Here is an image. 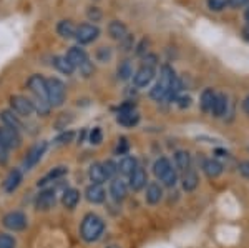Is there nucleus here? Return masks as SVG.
<instances>
[{
  "label": "nucleus",
  "mask_w": 249,
  "mask_h": 248,
  "mask_svg": "<svg viewBox=\"0 0 249 248\" xmlns=\"http://www.w3.org/2000/svg\"><path fill=\"white\" fill-rule=\"evenodd\" d=\"M103 230H105V222L95 213H88L83 217L82 225H80V235L88 243L96 242L102 237Z\"/></svg>",
  "instance_id": "obj_1"
},
{
  "label": "nucleus",
  "mask_w": 249,
  "mask_h": 248,
  "mask_svg": "<svg viewBox=\"0 0 249 248\" xmlns=\"http://www.w3.org/2000/svg\"><path fill=\"white\" fill-rule=\"evenodd\" d=\"M176 75H175V70L171 69L170 65H163L161 67V72H160V80L158 83L151 89L150 92V97L153 100H164L168 95V92H170L173 82H175Z\"/></svg>",
  "instance_id": "obj_2"
},
{
  "label": "nucleus",
  "mask_w": 249,
  "mask_h": 248,
  "mask_svg": "<svg viewBox=\"0 0 249 248\" xmlns=\"http://www.w3.org/2000/svg\"><path fill=\"white\" fill-rule=\"evenodd\" d=\"M65 57L68 58V62H70L75 69H80L83 77H90V75H93V72H95L93 63L90 62L87 52L83 49H80V47H71V49L67 52Z\"/></svg>",
  "instance_id": "obj_3"
},
{
  "label": "nucleus",
  "mask_w": 249,
  "mask_h": 248,
  "mask_svg": "<svg viewBox=\"0 0 249 248\" xmlns=\"http://www.w3.org/2000/svg\"><path fill=\"white\" fill-rule=\"evenodd\" d=\"M47 97L52 107H62L67 98L65 83L57 77L47 78Z\"/></svg>",
  "instance_id": "obj_4"
},
{
  "label": "nucleus",
  "mask_w": 249,
  "mask_h": 248,
  "mask_svg": "<svg viewBox=\"0 0 249 248\" xmlns=\"http://www.w3.org/2000/svg\"><path fill=\"white\" fill-rule=\"evenodd\" d=\"M2 225L10 231H22L27 229L29 220H27V215L23 213V211L15 210V211H9V213L3 215Z\"/></svg>",
  "instance_id": "obj_5"
},
{
  "label": "nucleus",
  "mask_w": 249,
  "mask_h": 248,
  "mask_svg": "<svg viewBox=\"0 0 249 248\" xmlns=\"http://www.w3.org/2000/svg\"><path fill=\"white\" fill-rule=\"evenodd\" d=\"M22 143V137L20 132L9 129V127H0V147L5 150H15Z\"/></svg>",
  "instance_id": "obj_6"
},
{
  "label": "nucleus",
  "mask_w": 249,
  "mask_h": 248,
  "mask_svg": "<svg viewBox=\"0 0 249 248\" xmlns=\"http://www.w3.org/2000/svg\"><path fill=\"white\" fill-rule=\"evenodd\" d=\"M116 120H118V123L123 127H135L136 123L140 122V114L135 110V105L124 103V105L120 107Z\"/></svg>",
  "instance_id": "obj_7"
},
{
  "label": "nucleus",
  "mask_w": 249,
  "mask_h": 248,
  "mask_svg": "<svg viewBox=\"0 0 249 248\" xmlns=\"http://www.w3.org/2000/svg\"><path fill=\"white\" fill-rule=\"evenodd\" d=\"M10 107L12 112L17 114L18 117H30L34 114V105H32L30 98L23 97V95H12L10 97Z\"/></svg>",
  "instance_id": "obj_8"
},
{
  "label": "nucleus",
  "mask_w": 249,
  "mask_h": 248,
  "mask_svg": "<svg viewBox=\"0 0 249 248\" xmlns=\"http://www.w3.org/2000/svg\"><path fill=\"white\" fill-rule=\"evenodd\" d=\"M100 35V29L93 23H82L80 27H77V32H75V38L78 40V43L85 45V43H91L93 40L98 38Z\"/></svg>",
  "instance_id": "obj_9"
},
{
  "label": "nucleus",
  "mask_w": 249,
  "mask_h": 248,
  "mask_svg": "<svg viewBox=\"0 0 249 248\" xmlns=\"http://www.w3.org/2000/svg\"><path fill=\"white\" fill-rule=\"evenodd\" d=\"M57 203V193L53 189H45L42 190L35 198V209L38 211H48L52 210Z\"/></svg>",
  "instance_id": "obj_10"
},
{
  "label": "nucleus",
  "mask_w": 249,
  "mask_h": 248,
  "mask_svg": "<svg viewBox=\"0 0 249 248\" xmlns=\"http://www.w3.org/2000/svg\"><path fill=\"white\" fill-rule=\"evenodd\" d=\"M45 150H47V142H40V143H37V145L32 147V149L29 150V153H27V157L23 158V169L25 170L34 169L40 160H42Z\"/></svg>",
  "instance_id": "obj_11"
},
{
  "label": "nucleus",
  "mask_w": 249,
  "mask_h": 248,
  "mask_svg": "<svg viewBox=\"0 0 249 248\" xmlns=\"http://www.w3.org/2000/svg\"><path fill=\"white\" fill-rule=\"evenodd\" d=\"M155 72L156 69L155 67H150V65H142L138 70L135 72L133 75V83L138 89H143V87H146L148 83L151 82V80L155 78Z\"/></svg>",
  "instance_id": "obj_12"
},
{
  "label": "nucleus",
  "mask_w": 249,
  "mask_h": 248,
  "mask_svg": "<svg viewBox=\"0 0 249 248\" xmlns=\"http://www.w3.org/2000/svg\"><path fill=\"white\" fill-rule=\"evenodd\" d=\"M27 85H29L30 92L34 94V97H40V98H47V78H43L42 75H32V77L27 80Z\"/></svg>",
  "instance_id": "obj_13"
},
{
  "label": "nucleus",
  "mask_w": 249,
  "mask_h": 248,
  "mask_svg": "<svg viewBox=\"0 0 249 248\" xmlns=\"http://www.w3.org/2000/svg\"><path fill=\"white\" fill-rule=\"evenodd\" d=\"M130 189L131 190H135V191H140L142 189H144L146 187V183H148V173H146V170L142 169V167H136L133 173L130 175Z\"/></svg>",
  "instance_id": "obj_14"
},
{
  "label": "nucleus",
  "mask_w": 249,
  "mask_h": 248,
  "mask_svg": "<svg viewBox=\"0 0 249 248\" xmlns=\"http://www.w3.org/2000/svg\"><path fill=\"white\" fill-rule=\"evenodd\" d=\"M0 120H2L3 127H9V129H14V130H23V123L22 120L18 118L17 114H14L12 110H2L0 112Z\"/></svg>",
  "instance_id": "obj_15"
},
{
  "label": "nucleus",
  "mask_w": 249,
  "mask_h": 248,
  "mask_svg": "<svg viewBox=\"0 0 249 248\" xmlns=\"http://www.w3.org/2000/svg\"><path fill=\"white\" fill-rule=\"evenodd\" d=\"M110 195H111V198L116 200V202H122V200L126 198L128 185L124 183V180L113 178V182L110 183Z\"/></svg>",
  "instance_id": "obj_16"
},
{
  "label": "nucleus",
  "mask_w": 249,
  "mask_h": 248,
  "mask_svg": "<svg viewBox=\"0 0 249 248\" xmlns=\"http://www.w3.org/2000/svg\"><path fill=\"white\" fill-rule=\"evenodd\" d=\"M20 183H22V172L18 169H14L9 172L5 182H3V190H5L7 193H14L20 187Z\"/></svg>",
  "instance_id": "obj_17"
},
{
  "label": "nucleus",
  "mask_w": 249,
  "mask_h": 248,
  "mask_svg": "<svg viewBox=\"0 0 249 248\" xmlns=\"http://www.w3.org/2000/svg\"><path fill=\"white\" fill-rule=\"evenodd\" d=\"M85 197L90 203H103L107 198V191L103 190L102 185H95V183H91L90 187L85 190Z\"/></svg>",
  "instance_id": "obj_18"
},
{
  "label": "nucleus",
  "mask_w": 249,
  "mask_h": 248,
  "mask_svg": "<svg viewBox=\"0 0 249 248\" xmlns=\"http://www.w3.org/2000/svg\"><path fill=\"white\" fill-rule=\"evenodd\" d=\"M144 198H146V202L150 203V205H156V203H160V202H161V198H163V187L160 185V183H156V182L148 183Z\"/></svg>",
  "instance_id": "obj_19"
},
{
  "label": "nucleus",
  "mask_w": 249,
  "mask_h": 248,
  "mask_svg": "<svg viewBox=\"0 0 249 248\" xmlns=\"http://www.w3.org/2000/svg\"><path fill=\"white\" fill-rule=\"evenodd\" d=\"M108 34L111 35V38L120 40V42H122L124 37H128V29L123 22H120V20H113V22H110V25H108Z\"/></svg>",
  "instance_id": "obj_20"
},
{
  "label": "nucleus",
  "mask_w": 249,
  "mask_h": 248,
  "mask_svg": "<svg viewBox=\"0 0 249 248\" xmlns=\"http://www.w3.org/2000/svg\"><path fill=\"white\" fill-rule=\"evenodd\" d=\"M80 202V191L77 189H67L62 195V203L68 210H73Z\"/></svg>",
  "instance_id": "obj_21"
},
{
  "label": "nucleus",
  "mask_w": 249,
  "mask_h": 248,
  "mask_svg": "<svg viewBox=\"0 0 249 248\" xmlns=\"http://www.w3.org/2000/svg\"><path fill=\"white\" fill-rule=\"evenodd\" d=\"M88 177H90L91 183H95V185H102V183H105L108 180L102 163H93V165L88 169Z\"/></svg>",
  "instance_id": "obj_22"
},
{
  "label": "nucleus",
  "mask_w": 249,
  "mask_h": 248,
  "mask_svg": "<svg viewBox=\"0 0 249 248\" xmlns=\"http://www.w3.org/2000/svg\"><path fill=\"white\" fill-rule=\"evenodd\" d=\"M67 173H68V169H67V167H55L53 170L48 172L45 177L38 180L37 185H38V187H45L47 183H50V182H53V180H58V178L65 177Z\"/></svg>",
  "instance_id": "obj_23"
},
{
  "label": "nucleus",
  "mask_w": 249,
  "mask_h": 248,
  "mask_svg": "<svg viewBox=\"0 0 249 248\" xmlns=\"http://www.w3.org/2000/svg\"><path fill=\"white\" fill-rule=\"evenodd\" d=\"M118 165V172L123 175H126V177H130L131 173L135 172V169L138 167V163H136V158L135 157H130V155H124V157L120 160V163H116Z\"/></svg>",
  "instance_id": "obj_24"
},
{
  "label": "nucleus",
  "mask_w": 249,
  "mask_h": 248,
  "mask_svg": "<svg viewBox=\"0 0 249 248\" xmlns=\"http://www.w3.org/2000/svg\"><path fill=\"white\" fill-rule=\"evenodd\" d=\"M198 183H199V178H198V173H196L195 170L190 169V170H186L184 172V175H183V178H181V185H183V189L186 190V191H193L198 187Z\"/></svg>",
  "instance_id": "obj_25"
},
{
  "label": "nucleus",
  "mask_w": 249,
  "mask_h": 248,
  "mask_svg": "<svg viewBox=\"0 0 249 248\" xmlns=\"http://www.w3.org/2000/svg\"><path fill=\"white\" fill-rule=\"evenodd\" d=\"M57 32L62 38H73L75 32H77V27L73 25L71 20H60L57 25Z\"/></svg>",
  "instance_id": "obj_26"
},
{
  "label": "nucleus",
  "mask_w": 249,
  "mask_h": 248,
  "mask_svg": "<svg viewBox=\"0 0 249 248\" xmlns=\"http://www.w3.org/2000/svg\"><path fill=\"white\" fill-rule=\"evenodd\" d=\"M203 170L210 178H216V177H219V175L223 173V165H221L218 160L210 158V160H206V162L203 163Z\"/></svg>",
  "instance_id": "obj_27"
},
{
  "label": "nucleus",
  "mask_w": 249,
  "mask_h": 248,
  "mask_svg": "<svg viewBox=\"0 0 249 248\" xmlns=\"http://www.w3.org/2000/svg\"><path fill=\"white\" fill-rule=\"evenodd\" d=\"M175 163L181 172H186L191 169V155L186 150H178L175 153Z\"/></svg>",
  "instance_id": "obj_28"
},
{
  "label": "nucleus",
  "mask_w": 249,
  "mask_h": 248,
  "mask_svg": "<svg viewBox=\"0 0 249 248\" xmlns=\"http://www.w3.org/2000/svg\"><path fill=\"white\" fill-rule=\"evenodd\" d=\"M53 65L58 72H62V74H65V75H71L75 70V67L68 62V58L65 55H57V57H53Z\"/></svg>",
  "instance_id": "obj_29"
},
{
  "label": "nucleus",
  "mask_w": 249,
  "mask_h": 248,
  "mask_svg": "<svg viewBox=\"0 0 249 248\" xmlns=\"http://www.w3.org/2000/svg\"><path fill=\"white\" fill-rule=\"evenodd\" d=\"M228 110V98L224 94H218L214 98V103H213V114H214V117H223L224 114H226Z\"/></svg>",
  "instance_id": "obj_30"
},
{
  "label": "nucleus",
  "mask_w": 249,
  "mask_h": 248,
  "mask_svg": "<svg viewBox=\"0 0 249 248\" xmlns=\"http://www.w3.org/2000/svg\"><path fill=\"white\" fill-rule=\"evenodd\" d=\"M32 105H34V110L37 112L38 115H42V117H45V115L50 114L52 110V105L50 102H48L47 98H40V97H34L30 100Z\"/></svg>",
  "instance_id": "obj_31"
},
{
  "label": "nucleus",
  "mask_w": 249,
  "mask_h": 248,
  "mask_svg": "<svg viewBox=\"0 0 249 248\" xmlns=\"http://www.w3.org/2000/svg\"><path fill=\"white\" fill-rule=\"evenodd\" d=\"M214 98H216V94L213 92V89H206L201 94V109L203 112H211L213 110V103H214Z\"/></svg>",
  "instance_id": "obj_32"
},
{
  "label": "nucleus",
  "mask_w": 249,
  "mask_h": 248,
  "mask_svg": "<svg viewBox=\"0 0 249 248\" xmlns=\"http://www.w3.org/2000/svg\"><path fill=\"white\" fill-rule=\"evenodd\" d=\"M171 169V163H170V160H168L166 157H161V158H158L155 162V165H153V173L156 175L158 178H161L164 173H166L168 170Z\"/></svg>",
  "instance_id": "obj_33"
},
{
  "label": "nucleus",
  "mask_w": 249,
  "mask_h": 248,
  "mask_svg": "<svg viewBox=\"0 0 249 248\" xmlns=\"http://www.w3.org/2000/svg\"><path fill=\"white\" fill-rule=\"evenodd\" d=\"M160 180H161V183H163L164 187L171 189V187H175V185H176V182H178V173H176V170L171 167V169L168 170L166 173H164Z\"/></svg>",
  "instance_id": "obj_34"
},
{
  "label": "nucleus",
  "mask_w": 249,
  "mask_h": 248,
  "mask_svg": "<svg viewBox=\"0 0 249 248\" xmlns=\"http://www.w3.org/2000/svg\"><path fill=\"white\" fill-rule=\"evenodd\" d=\"M133 75V69H131V63L128 60H123L118 65V78L120 80H128Z\"/></svg>",
  "instance_id": "obj_35"
},
{
  "label": "nucleus",
  "mask_w": 249,
  "mask_h": 248,
  "mask_svg": "<svg viewBox=\"0 0 249 248\" xmlns=\"http://www.w3.org/2000/svg\"><path fill=\"white\" fill-rule=\"evenodd\" d=\"M181 89H183L181 80L176 77V78H175V82H173V85H171L170 92H168V95H166V100H176V98H178V94L181 92Z\"/></svg>",
  "instance_id": "obj_36"
},
{
  "label": "nucleus",
  "mask_w": 249,
  "mask_h": 248,
  "mask_svg": "<svg viewBox=\"0 0 249 248\" xmlns=\"http://www.w3.org/2000/svg\"><path fill=\"white\" fill-rule=\"evenodd\" d=\"M103 165V170H105V175L107 178H113L116 173H118V165H116L115 162H111V160H107L105 163H102Z\"/></svg>",
  "instance_id": "obj_37"
},
{
  "label": "nucleus",
  "mask_w": 249,
  "mask_h": 248,
  "mask_svg": "<svg viewBox=\"0 0 249 248\" xmlns=\"http://www.w3.org/2000/svg\"><path fill=\"white\" fill-rule=\"evenodd\" d=\"M17 242L9 233H0V248H15Z\"/></svg>",
  "instance_id": "obj_38"
},
{
  "label": "nucleus",
  "mask_w": 249,
  "mask_h": 248,
  "mask_svg": "<svg viewBox=\"0 0 249 248\" xmlns=\"http://www.w3.org/2000/svg\"><path fill=\"white\" fill-rule=\"evenodd\" d=\"M102 140H103L102 129L95 127V129L90 132V143H93V145H100V143H102Z\"/></svg>",
  "instance_id": "obj_39"
},
{
  "label": "nucleus",
  "mask_w": 249,
  "mask_h": 248,
  "mask_svg": "<svg viewBox=\"0 0 249 248\" xmlns=\"http://www.w3.org/2000/svg\"><path fill=\"white\" fill-rule=\"evenodd\" d=\"M87 17L90 19L91 22H98V20H102V10H100L98 7H88Z\"/></svg>",
  "instance_id": "obj_40"
},
{
  "label": "nucleus",
  "mask_w": 249,
  "mask_h": 248,
  "mask_svg": "<svg viewBox=\"0 0 249 248\" xmlns=\"http://www.w3.org/2000/svg\"><path fill=\"white\" fill-rule=\"evenodd\" d=\"M228 5V0H208V7L214 12H219L223 10L224 7Z\"/></svg>",
  "instance_id": "obj_41"
},
{
  "label": "nucleus",
  "mask_w": 249,
  "mask_h": 248,
  "mask_svg": "<svg viewBox=\"0 0 249 248\" xmlns=\"http://www.w3.org/2000/svg\"><path fill=\"white\" fill-rule=\"evenodd\" d=\"M128 149H130V145H128L126 138L122 137L118 140V145H116V149H115V153L116 155H124L128 152Z\"/></svg>",
  "instance_id": "obj_42"
},
{
  "label": "nucleus",
  "mask_w": 249,
  "mask_h": 248,
  "mask_svg": "<svg viewBox=\"0 0 249 248\" xmlns=\"http://www.w3.org/2000/svg\"><path fill=\"white\" fill-rule=\"evenodd\" d=\"M110 57H111L110 47H100V49H98V58L102 60V62H107V60H110Z\"/></svg>",
  "instance_id": "obj_43"
},
{
  "label": "nucleus",
  "mask_w": 249,
  "mask_h": 248,
  "mask_svg": "<svg viewBox=\"0 0 249 248\" xmlns=\"http://www.w3.org/2000/svg\"><path fill=\"white\" fill-rule=\"evenodd\" d=\"M239 173L244 178H249V160H244V162L239 163Z\"/></svg>",
  "instance_id": "obj_44"
},
{
  "label": "nucleus",
  "mask_w": 249,
  "mask_h": 248,
  "mask_svg": "<svg viewBox=\"0 0 249 248\" xmlns=\"http://www.w3.org/2000/svg\"><path fill=\"white\" fill-rule=\"evenodd\" d=\"M156 62H158V58H156V55H146L144 57V62H143V65H150V67H155L156 69Z\"/></svg>",
  "instance_id": "obj_45"
},
{
  "label": "nucleus",
  "mask_w": 249,
  "mask_h": 248,
  "mask_svg": "<svg viewBox=\"0 0 249 248\" xmlns=\"http://www.w3.org/2000/svg\"><path fill=\"white\" fill-rule=\"evenodd\" d=\"M176 102H178V105H179V109H186V107H190V103H191V98L188 97H178L176 98Z\"/></svg>",
  "instance_id": "obj_46"
},
{
  "label": "nucleus",
  "mask_w": 249,
  "mask_h": 248,
  "mask_svg": "<svg viewBox=\"0 0 249 248\" xmlns=\"http://www.w3.org/2000/svg\"><path fill=\"white\" fill-rule=\"evenodd\" d=\"M249 0H228V5L232 7V9H239V7H244Z\"/></svg>",
  "instance_id": "obj_47"
},
{
  "label": "nucleus",
  "mask_w": 249,
  "mask_h": 248,
  "mask_svg": "<svg viewBox=\"0 0 249 248\" xmlns=\"http://www.w3.org/2000/svg\"><path fill=\"white\" fill-rule=\"evenodd\" d=\"M71 138H73V132H68V134L60 135V137L57 138V142L58 143H68V142H71Z\"/></svg>",
  "instance_id": "obj_48"
},
{
  "label": "nucleus",
  "mask_w": 249,
  "mask_h": 248,
  "mask_svg": "<svg viewBox=\"0 0 249 248\" xmlns=\"http://www.w3.org/2000/svg\"><path fill=\"white\" fill-rule=\"evenodd\" d=\"M9 150H5L3 147H0V165H5L7 162H9V153H7Z\"/></svg>",
  "instance_id": "obj_49"
},
{
  "label": "nucleus",
  "mask_w": 249,
  "mask_h": 248,
  "mask_svg": "<svg viewBox=\"0 0 249 248\" xmlns=\"http://www.w3.org/2000/svg\"><path fill=\"white\" fill-rule=\"evenodd\" d=\"M243 109H244V112L249 115V95L246 98H244V102H243Z\"/></svg>",
  "instance_id": "obj_50"
},
{
  "label": "nucleus",
  "mask_w": 249,
  "mask_h": 248,
  "mask_svg": "<svg viewBox=\"0 0 249 248\" xmlns=\"http://www.w3.org/2000/svg\"><path fill=\"white\" fill-rule=\"evenodd\" d=\"M243 35H244V38L249 40V27H246V29L243 30Z\"/></svg>",
  "instance_id": "obj_51"
},
{
  "label": "nucleus",
  "mask_w": 249,
  "mask_h": 248,
  "mask_svg": "<svg viewBox=\"0 0 249 248\" xmlns=\"http://www.w3.org/2000/svg\"><path fill=\"white\" fill-rule=\"evenodd\" d=\"M244 17H246V20H248V22H249V7H248V9H246V14H244Z\"/></svg>",
  "instance_id": "obj_52"
},
{
  "label": "nucleus",
  "mask_w": 249,
  "mask_h": 248,
  "mask_svg": "<svg viewBox=\"0 0 249 248\" xmlns=\"http://www.w3.org/2000/svg\"><path fill=\"white\" fill-rule=\"evenodd\" d=\"M107 248H120L118 245H110V247H107Z\"/></svg>",
  "instance_id": "obj_53"
}]
</instances>
